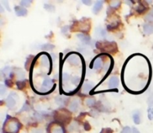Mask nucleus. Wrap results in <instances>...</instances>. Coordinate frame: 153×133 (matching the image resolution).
I'll use <instances>...</instances> for the list:
<instances>
[{"instance_id":"f257e3e1","label":"nucleus","mask_w":153,"mask_h":133,"mask_svg":"<svg viewBox=\"0 0 153 133\" xmlns=\"http://www.w3.org/2000/svg\"><path fill=\"white\" fill-rule=\"evenodd\" d=\"M20 124L16 120L12 119L10 121H7L4 125V131L7 133H16L19 129Z\"/></svg>"},{"instance_id":"f03ea898","label":"nucleus","mask_w":153,"mask_h":133,"mask_svg":"<svg viewBox=\"0 0 153 133\" xmlns=\"http://www.w3.org/2000/svg\"><path fill=\"white\" fill-rule=\"evenodd\" d=\"M97 47L103 52H115L117 50V46L114 43L112 42H97Z\"/></svg>"},{"instance_id":"7ed1b4c3","label":"nucleus","mask_w":153,"mask_h":133,"mask_svg":"<svg viewBox=\"0 0 153 133\" xmlns=\"http://www.w3.org/2000/svg\"><path fill=\"white\" fill-rule=\"evenodd\" d=\"M70 113L66 111L65 110H61L55 113V119L58 122H66L70 119Z\"/></svg>"},{"instance_id":"20e7f679","label":"nucleus","mask_w":153,"mask_h":133,"mask_svg":"<svg viewBox=\"0 0 153 133\" xmlns=\"http://www.w3.org/2000/svg\"><path fill=\"white\" fill-rule=\"evenodd\" d=\"M17 98L18 96L15 93H11L7 97V100H6V103H7V106L9 108H13L16 106Z\"/></svg>"},{"instance_id":"39448f33","label":"nucleus","mask_w":153,"mask_h":133,"mask_svg":"<svg viewBox=\"0 0 153 133\" xmlns=\"http://www.w3.org/2000/svg\"><path fill=\"white\" fill-rule=\"evenodd\" d=\"M49 133H65L64 128L60 124L54 123L49 125V128H48Z\"/></svg>"},{"instance_id":"423d86ee","label":"nucleus","mask_w":153,"mask_h":133,"mask_svg":"<svg viewBox=\"0 0 153 133\" xmlns=\"http://www.w3.org/2000/svg\"><path fill=\"white\" fill-rule=\"evenodd\" d=\"M67 61L73 66H78L79 64H81V62H82L80 57L75 55V54L70 55V56L67 58Z\"/></svg>"},{"instance_id":"0eeeda50","label":"nucleus","mask_w":153,"mask_h":133,"mask_svg":"<svg viewBox=\"0 0 153 133\" xmlns=\"http://www.w3.org/2000/svg\"><path fill=\"white\" fill-rule=\"evenodd\" d=\"M109 88H116L119 85V79L117 76H112L109 80Z\"/></svg>"},{"instance_id":"6e6552de","label":"nucleus","mask_w":153,"mask_h":133,"mask_svg":"<svg viewBox=\"0 0 153 133\" xmlns=\"http://www.w3.org/2000/svg\"><path fill=\"white\" fill-rule=\"evenodd\" d=\"M52 80L49 77H46L43 80V84H42V87L43 88L46 89V91L49 90V88H52Z\"/></svg>"},{"instance_id":"1a4fd4ad","label":"nucleus","mask_w":153,"mask_h":133,"mask_svg":"<svg viewBox=\"0 0 153 133\" xmlns=\"http://www.w3.org/2000/svg\"><path fill=\"white\" fill-rule=\"evenodd\" d=\"M15 12H16V15L17 16H25L27 14V10L24 7H19V6H16L15 7Z\"/></svg>"},{"instance_id":"9d476101","label":"nucleus","mask_w":153,"mask_h":133,"mask_svg":"<svg viewBox=\"0 0 153 133\" xmlns=\"http://www.w3.org/2000/svg\"><path fill=\"white\" fill-rule=\"evenodd\" d=\"M143 31L145 34H150L153 33V25L150 23H146L143 25Z\"/></svg>"},{"instance_id":"9b49d317","label":"nucleus","mask_w":153,"mask_h":133,"mask_svg":"<svg viewBox=\"0 0 153 133\" xmlns=\"http://www.w3.org/2000/svg\"><path fill=\"white\" fill-rule=\"evenodd\" d=\"M40 62H41V64L43 66V67H49V64H50V61H49V57L46 56V55H43L40 57Z\"/></svg>"},{"instance_id":"f8f14e48","label":"nucleus","mask_w":153,"mask_h":133,"mask_svg":"<svg viewBox=\"0 0 153 133\" xmlns=\"http://www.w3.org/2000/svg\"><path fill=\"white\" fill-rule=\"evenodd\" d=\"M93 87H94V83H93V82H86V83L84 84L83 88H82V91H83V92L85 93V94H88V93L92 89Z\"/></svg>"},{"instance_id":"ddd939ff","label":"nucleus","mask_w":153,"mask_h":133,"mask_svg":"<svg viewBox=\"0 0 153 133\" xmlns=\"http://www.w3.org/2000/svg\"><path fill=\"white\" fill-rule=\"evenodd\" d=\"M79 101L77 100H73V101L71 103V104H70V109L71 111H76L77 109L79 108Z\"/></svg>"},{"instance_id":"4468645a","label":"nucleus","mask_w":153,"mask_h":133,"mask_svg":"<svg viewBox=\"0 0 153 133\" xmlns=\"http://www.w3.org/2000/svg\"><path fill=\"white\" fill-rule=\"evenodd\" d=\"M77 37L80 39V40H82L84 43H89L91 42V38H90L88 36L85 35L84 34H77Z\"/></svg>"},{"instance_id":"2eb2a0df","label":"nucleus","mask_w":153,"mask_h":133,"mask_svg":"<svg viewBox=\"0 0 153 133\" xmlns=\"http://www.w3.org/2000/svg\"><path fill=\"white\" fill-rule=\"evenodd\" d=\"M103 5V1H97V2L95 3V5L94 7V13H98L101 8L102 7Z\"/></svg>"},{"instance_id":"dca6fc26","label":"nucleus","mask_w":153,"mask_h":133,"mask_svg":"<svg viewBox=\"0 0 153 133\" xmlns=\"http://www.w3.org/2000/svg\"><path fill=\"white\" fill-rule=\"evenodd\" d=\"M102 61L101 58H96L95 61H94V68L95 69V70L100 69V67H102Z\"/></svg>"},{"instance_id":"f3484780","label":"nucleus","mask_w":153,"mask_h":133,"mask_svg":"<svg viewBox=\"0 0 153 133\" xmlns=\"http://www.w3.org/2000/svg\"><path fill=\"white\" fill-rule=\"evenodd\" d=\"M133 120H134V123L136 124H139L140 123V113L139 112H135V113L133 114Z\"/></svg>"},{"instance_id":"a211bd4d","label":"nucleus","mask_w":153,"mask_h":133,"mask_svg":"<svg viewBox=\"0 0 153 133\" xmlns=\"http://www.w3.org/2000/svg\"><path fill=\"white\" fill-rule=\"evenodd\" d=\"M80 81H81V78L79 77V76H73V77L72 78V79H71L72 83H73V85H79V83L80 82Z\"/></svg>"},{"instance_id":"6ab92c4d","label":"nucleus","mask_w":153,"mask_h":133,"mask_svg":"<svg viewBox=\"0 0 153 133\" xmlns=\"http://www.w3.org/2000/svg\"><path fill=\"white\" fill-rule=\"evenodd\" d=\"M146 20L149 21V22H153V9L149 11V13L146 15Z\"/></svg>"},{"instance_id":"aec40b11","label":"nucleus","mask_w":153,"mask_h":133,"mask_svg":"<svg viewBox=\"0 0 153 133\" xmlns=\"http://www.w3.org/2000/svg\"><path fill=\"white\" fill-rule=\"evenodd\" d=\"M41 49L43 50H51V49H54V46L52 44H45L41 46Z\"/></svg>"},{"instance_id":"412c9836","label":"nucleus","mask_w":153,"mask_h":133,"mask_svg":"<svg viewBox=\"0 0 153 133\" xmlns=\"http://www.w3.org/2000/svg\"><path fill=\"white\" fill-rule=\"evenodd\" d=\"M148 117L149 120H153V107H149L148 109Z\"/></svg>"},{"instance_id":"4be33fe9","label":"nucleus","mask_w":153,"mask_h":133,"mask_svg":"<svg viewBox=\"0 0 153 133\" xmlns=\"http://www.w3.org/2000/svg\"><path fill=\"white\" fill-rule=\"evenodd\" d=\"M95 103H96L95 100H94V99H92V98L88 99L86 101V104L88 105V106H93L94 104H95Z\"/></svg>"},{"instance_id":"5701e85b","label":"nucleus","mask_w":153,"mask_h":133,"mask_svg":"<svg viewBox=\"0 0 153 133\" xmlns=\"http://www.w3.org/2000/svg\"><path fill=\"white\" fill-rule=\"evenodd\" d=\"M44 7L46 8V10H49V11H53V10H55V7H54V6H52V4H46L44 5Z\"/></svg>"},{"instance_id":"b1692460","label":"nucleus","mask_w":153,"mask_h":133,"mask_svg":"<svg viewBox=\"0 0 153 133\" xmlns=\"http://www.w3.org/2000/svg\"><path fill=\"white\" fill-rule=\"evenodd\" d=\"M121 133H133V132H132V130H131V129L130 128V127L126 126L122 130Z\"/></svg>"},{"instance_id":"393cba45","label":"nucleus","mask_w":153,"mask_h":133,"mask_svg":"<svg viewBox=\"0 0 153 133\" xmlns=\"http://www.w3.org/2000/svg\"><path fill=\"white\" fill-rule=\"evenodd\" d=\"M145 10H146V7H145L142 4H140V5L137 7V11H138L139 13H142V12L144 11Z\"/></svg>"},{"instance_id":"a878e982","label":"nucleus","mask_w":153,"mask_h":133,"mask_svg":"<svg viewBox=\"0 0 153 133\" xmlns=\"http://www.w3.org/2000/svg\"><path fill=\"white\" fill-rule=\"evenodd\" d=\"M31 1H21L20 3L23 6H29L31 4Z\"/></svg>"},{"instance_id":"bb28decb","label":"nucleus","mask_w":153,"mask_h":133,"mask_svg":"<svg viewBox=\"0 0 153 133\" xmlns=\"http://www.w3.org/2000/svg\"><path fill=\"white\" fill-rule=\"evenodd\" d=\"M69 75L67 74V73H64L62 76V80L64 81V82H67V81L69 80Z\"/></svg>"},{"instance_id":"cd10ccee","label":"nucleus","mask_w":153,"mask_h":133,"mask_svg":"<svg viewBox=\"0 0 153 133\" xmlns=\"http://www.w3.org/2000/svg\"><path fill=\"white\" fill-rule=\"evenodd\" d=\"M120 4V1H112V3H111V6H112V7H118V6H119Z\"/></svg>"},{"instance_id":"c85d7f7f","label":"nucleus","mask_w":153,"mask_h":133,"mask_svg":"<svg viewBox=\"0 0 153 133\" xmlns=\"http://www.w3.org/2000/svg\"><path fill=\"white\" fill-rule=\"evenodd\" d=\"M16 85H17V88H19V89H21V88H22V87H24V82H20V81H19V82L16 83Z\"/></svg>"},{"instance_id":"c756f323","label":"nucleus","mask_w":153,"mask_h":133,"mask_svg":"<svg viewBox=\"0 0 153 133\" xmlns=\"http://www.w3.org/2000/svg\"><path fill=\"white\" fill-rule=\"evenodd\" d=\"M101 133H112V131L110 129H105L101 132Z\"/></svg>"},{"instance_id":"7c9ffc66","label":"nucleus","mask_w":153,"mask_h":133,"mask_svg":"<svg viewBox=\"0 0 153 133\" xmlns=\"http://www.w3.org/2000/svg\"><path fill=\"white\" fill-rule=\"evenodd\" d=\"M82 2L84 3V4H88V5H91V2H92V1H82Z\"/></svg>"},{"instance_id":"2f4dec72","label":"nucleus","mask_w":153,"mask_h":133,"mask_svg":"<svg viewBox=\"0 0 153 133\" xmlns=\"http://www.w3.org/2000/svg\"><path fill=\"white\" fill-rule=\"evenodd\" d=\"M132 132L133 133H140V132L136 128H133L132 129Z\"/></svg>"}]
</instances>
